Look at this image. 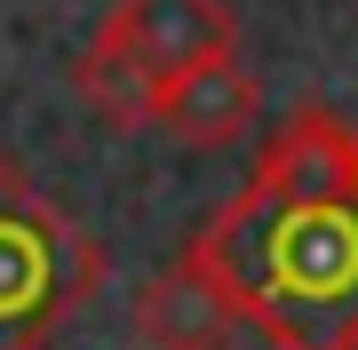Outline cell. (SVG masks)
<instances>
[{
  "label": "cell",
  "mask_w": 358,
  "mask_h": 350,
  "mask_svg": "<svg viewBox=\"0 0 358 350\" xmlns=\"http://www.w3.org/2000/svg\"><path fill=\"white\" fill-rule=\"evenodd\" d=\"M183 255L279 350H358V128L303 96Z\"/></svg>",
  "instance_id": "obj_1"
},
{
  "label": "cell",
  "mask_w": 358,
  "mask_h": 350,
  "mask_svg": "<svg viewBox=\"0 0 358 350\" xmlns=\"http://www.w3.org/2000/svg\"><path fill=\"white\" fill-rule=\"evenodd\" d=\"M239 56L231 0H112L96 40L72 56V88L112 128H152L167 80Z\"/></svg>",
  "instance_id": "obj_2"
},
{
  "label": "cell",
  "mask_w": 358,
  "mask_h": 350,
  "mask_svg": "<svg viewBox=\"0 0 358 350\" xmlns=\"http://www.w3.org/2000/svg\"><path fill=\"white\" fill-rule=\"evenodd\" d=\"M103 247L56 207L24 159L0 152V350H48L96 302Z\"/></svg>",
  "instance_id": "obj_3"
},
{
  "label": "cell",
  "mask_w": 358,
  "mask_h": 350,
  "mask_svg": "<svg viewBox=\"0 0 358 350\" xmlns=\"http://www.w3.org/2000/svg\"><path fill=\"white\" fill-rule=\"evenodd\" d=\"M239 326L247 319L231 311V295L199 271L192 255H176L167 271H152L143 295H136V342L143 350H231Z\"/></svg>",
  "instance_id": "obj_4"
},
{
  "label": "cell",
  "mask_w": 358,
  "mask_h": 350,
  "mask_svg": "<svg viewBox=\"0 0 358 350\" xmlns=\"http://www.w3.org/2000/svg\"><path fill=\"white\" fill-rule=\"evenodd\" d=\"M255 112H263V88L247 80L239 56H223V64H199V72L167 80L152 128H167L176 143H192V152H215V143H239L255 128Z\"/></svg>",
  "instance_id": "obj_5"
}]
</instances>
